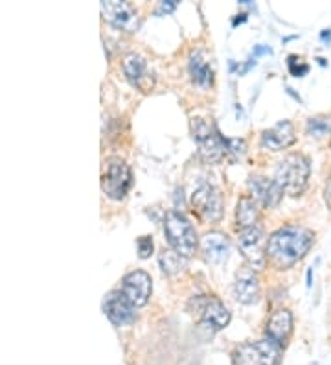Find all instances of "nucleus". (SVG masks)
Returning a JSON list of instances; mask_svg holds the SVG:
<instances>
[{"label": "nucleus", "mask_w": 331, "mask_h": 365, "mask_svg": "<svg viewBox=\"0 0 331 365\" xmlns=\"http://www.w3.org/2000/svg\"><path fill=\"white\" fill-rule=\"evenodd\" d=\"M195 310L199 312V323L210 332H219L230 323V312L216 297L195 299Z\"/></svg>", "instance_id": "1a4fd4ad"}, {"label": "nucleus", "mask_w": 331, "mask_h": 365, "mask_svg": "<svg viewBox=\"0 0 331 365\" xmlns=\"http://www.w3.org/2000/svg\"><path fill=\"white\" fill-rule=\"evenodd\" d=\"M164 232H166V238H168L173 251L182 255L184 259H190L197 250V232H195L190 220L182 216L181 212H177V210L166 212Z\"/></svg>", "instance_id": "7ed1b4c3"}, {"label": "nucleus", "mask_w": 331, "mask_h": 365, "mask_svg": "<svg viewBox=\"0 0 331 365\" xmlns=\"http://www.w3.org/2000/svg\"><path fill=\"white\" fill-rule=\"evenodd\" d=\"M318 122H320L318 118H311V120H309V131H313L315 135H320L326 131V124L320 125Z\"/></svg>", "instance_id": "393cba45"}, {"label": "nucleus", "mask_w": 331, "mask_h": 365, "mask_svg": "<svg viewBox=\"0 0 331 365\" xmlns=\"http://www.w3.org/2000/svg\"><path fill=\"white\" fill-rule=\"evenodd\" d=\"M228 153H234L236 157H241L245 153V140H226Z\"/></svg>", "instance_id": "b1692460"}, {"label": "nucleus", "mask_w": 331, "mask_h": 365, "mask_svg": "<svg viewBox=\"0 0 331 365\" xmlns=\"http://www.w3.org/2000/svg\"><path fill=\"white\" fill-rule=\"evenodd\" d=\"M309 175H311V165L308 157L302 153H289L280 160L278 168L274 172V181L278 182L287 196H300L308 187Z\"/></svg>", "instance_id": "f03ea898"}, {"label": "nucleus", "mask_w": 331, "mask_h": 365, "mask_svg": "<svg viewBox=\"0 0 331 365\" xmlns=\"http://www.w3.org/2000/svg\"><path fill=\"white\" fill-rule=\"evenodd\" d=\"M102 14L105 21H109L112 26L120 28V30L132 31L138 26L137 9L127 2H120V0L102 2Z\"/></svg>", "instance_id": "f8f14e48"}, {"label": "nucleus", "mask_w": 331, "mask_h": 365, "mask_svg": "<svg viewBox=\"0 0 331 365\" xmlns=\"http://www.w3.org/2000/svg\"><path fill=\"white\" fill-rule=\"evenodd\" d=\"M191 205L204 222L216 223L223 218V196L210 182H203L195 188L194 196H191Z\"/></svg>", "instance_id": "423d86ee"}, {"label": "nucleus", "mask_w": 331, "mask_h": 365, "mask_svg": "<svg viewBox=\"0 0 331 365\" xmlns=\"http://www.w3.org/2000/svg\"><path fill=\"white\" fill-rule=\"evenodd\" d=\"M159 264L166 275H177L186 267V259L173 250H164L159 255Z\"/></svg>", "instance_id": "412c9836"}, {"label": "nucleus", "mask_w": 331, "mask_h": 365, "mask_svg": "<svg viewBox=\"0 0 331 365\" xmlns=\"http://www.w3.org/2000/svg\"><path fill=\"white\" fill-rule=\"evenodd\" d=\"M322 39H331V34H330V30H324V34H322Z\"/></svg>", "instance_id": "cd10ccee"}, {"label": "nucleus", "mask_w": 331, "mask_h": 365, "mask_svg": "<svg viewBox=\"0 0 331 365\" xmlns=\"http://www.w3.org/2000/svg\"><path fill=\"white\" fill-rule=\"evenodd\" d=\"M190 74L194 78L195 83L208 85L214 80V71L210 67V63L203 58L201 52H194L190 58Z\"/></svg>", "instance_id": "aec40b11"}, {"label": "nucleus", "mask_w": 331, "mask_h": 365, "mask_svg": "<svg viewBox=\"0 0 331 365\" xmlns=\"http://www.w3.org/2000/svg\"><path fill=\"white\" fill-rule=\"evenodd\" d=\"M324 200H326V205H327V209L331 210V174H330V179H327L326 192H324Z\"/></svg>", "instance_id": "bb28decb"}, {"label": "nucleus", "mask_w": 331, "mask_h": 365, "mask_svg": "<svg viewBox=\"0 0 331 365\" xmlns=\"http://www.w3.org/2000/svg\"><path fill=\"white\" fill-rule=\"evenodd\" d=\"M120 292L127 297L129 303L135 308H140L147 304L153 292V284H151V277L146 272H131L122 279V288Z\"/></svg>", "instance_id": "9d476101"}, {"label": "nucleus", "mask_w": 331, "mask_h": 365, "mask_svg": "<svg viewBox=\"0 0 331 365\" xmlns=\"http://www.w3.org/2000/svg\"><path fill=\"white\" fill-rule=\"evenodd\" d=\"M238 245L243 259L247 260L251 269H254V272L263 269L265 262H267V240H265L263 229L256 225V227L239 231Z\"/></svg>", "instance_id": "39448f33"}, {"label": "nucleus", "mask_w": 331, "mask_h": 365, "mask_svg": "<svg viewBox=\"0 0 331 365\" xmlns=\"http://www.w3.org/2000/svg\"><path fill=\"white\" fill-rule=\"evenodd\" d=\"M248 190H251V197L263 207H276L283 196V190L274 179L263 178V175H252L248 179Z\"/></svg>", "instance_id": "ddd939ff"}, {"label": "nucleus", "mask_w": 331, "mask_h": 365, "mask_svg": "<svg viewBox=\"0 0 331 365\" xmlns=\"http://www.w3.org/2000/svg\"><path fill=\"white\" fill-rule=\"evenodd\" d=\"M293 332V314L287 308H280L267 321V338L276 341L278 345H285Z\"/></svg>", "instance_id": "dca6fc26"}, {"label": "nucleus", "mask_w": 331, "mask_h": 365, "mask_svg": "<svg viewBox=\"0 0 331 365\" xmlns=\"http://www.w3.org/2000/svg\"><path fill=\"white\" fill-rule=\"evenodd\" d=\"M201 245H203V253L208 262L223 264L228 259L230 242L223 232H206L201 240Z\"/></svg>", "instance_id": "f3484780"}, {"label": "nucleus", "mask_w": 331, "mask_h": 365, "mask_svg": "<svg viewBox=\"0 0 331 365\" xmlns=\"http://www.w3.org/2000/svg\"><path fill=\"white\" fill-rule=\"evenodd\" d=\"M295 143V125L289 120L278 122L270 130H265L263 135H261V146L270 150V152H282V150L293 146Z\"/></svg>", "instance_id": "2eb2a0df"}, {"label": "nucleus", "mask_w": 331, "mask_h": 365, "mask_svg": "<svg viewBox=\"0 0 331 365\" xmlns=\"http://www.w3.org/2000/svg\"><path fill=\"white\" fill-rule=\"evenodd\" d=\"M177 8L175 0H168V2H160L159 14H172L173 9Z\"/></svg>", "instance_id": "a878e982"}, {"label": "nucleus", "mask_w": 331, "mask_h": 365, "mask_svg": "<svg viewBox=\"0 0 331 365\" xmlns=\"http://www.w3.org/2000/svg\"><path fill=\"white\" fill-rule=\"evenodd\" d=\"M122 67H124L127 80L131 81L137 89H140L142 93H149V91L153 89V85H154L153 72L149 71L146 59L142 58L140 53L137 52L127 53V56L124 58V61H122Z\"/></svg>", "instance_id": "9b49d317"}, {"label": "nucleus", "mask_w": 331, "mask_h": 365, "mask_svg": "<svg viewBox=\"0 0 331 365\" xmlns=\"http://www.w3.org/2000/svg\"><path fill=\"white\" fill-rule=\"evenodd\" d=\"M313 244V231L302 225H283L267 240V259L278 269H287L304 259Z\"/></svg>", "instance_id": "f257e3e1"}, {"label": "nucleus", "mask_w": 331, "mask_h": 365, "mask_svg": "<svg viewBox=\"0 0 331 365\" xmlns=\"http://www.w3.org/2000/svg\"><path fill=\"white\" fill-rule=\"evenodd\" d=\"M236 299L243 304H254L260 299V281H258L254 269H243L238 272L234 284Z\"/></svg>", "instance_id": "a211bd4d"}, {"label": "nucleus", "mask_w": 331, "mask_h": 365, "mask_svg": "<svg viewBox=\"0 0 331 365\" xmlns=\"http://www.w3.org/2000/svg\"><path fill=\"white\" fill-rule=\"evenodd\" d=\"M287 67H289V72H291L293 76H296V78H302L304 74H308V71H309L308 65H305L300 58H296V56H289Z\"/></svg>", "instance_id": "4be33fe9"}, {"label": "nucleus", "mask_w": 331, "mask_h": 365, "mask_svg": "<svg viewBox=\"0 0 331 365\" xmlns=\"http://www.w3.org/2000/svg\"><path fill=\"white\" fill-rule=\"evenodd\" d=\"M137 245H138V257L140 259H147V257H151V253H153V238L151 236H140L137 240Z\"/></svg>", "instance_id": "5701e85b"}, {"label": "nucleus", "mask_w": 331, "mask_h": 365, "mask_svg": "<svg viewBox=\"0 0 331 365\" xmlns=\"http://www.w3.org/2000/svg\"><path fill=\"white\" fill-rule=\"evenodd\" d=\"M103 312L109 317L115 325L122 327L127 325L135 319V307L127 301L122 292H110L105 295V301H103Z\"/></svg>", "instance_id": "4468645a"}, {"label": "nucleus", "mask_w": 331, "mask_h": 365, "mask_svg": "<svg viewBox=\"0 0 331 365\" xmlns=\"http://www.w3.org/2000/svg\"><path fill=\"white\" fill-rule=\"evenodd\" d=\"M194 137L199 143V155L206 163H217L228 153L226 140L219 137L217 131H214L206 122L195 120L194 124Z\"/></svg>", "instance_id": "6e6552de"}, {"label": "nucleus", "mask_w": 331, "mask_h": 365, "mask_svg": "<svg viewBox=\"0 0 331 365\" xmlns=\"http://www.w3.org/2000/svg\"><path fill=\"white\" fill-rule=\"evenodd\" d=\"M132 175L129 166L122 159H110L102 178V188L105 196L112 200H124L131 188Z\"/></svg>", "instance_id": "0eeeda50"}, {"label": "nucleus", "mask_w": 331, "mask_h": 365, "mask_svg": "<svg viewBox=\"0 0 331 365\" xmlns=\"http://www.w3.org/2000/svg\"><path fill=\"white\" fill-rule=\"evenodd\" d=\"M282 360V345L270 338L239 345L234 351V365H278Z\"/></svg>", "instance_id": "20e7f679"}, {"label": "nucleus", "mask_w": 331, "mask_h": 365, "mask_svg": "<svg viewBox=\"0 0 331 365\" xmlns=\"http://www.w3.org/2000/svg\"><path fill=\"white\" fill-rule=\"evenodd\" d=\"M258 220H260V203L251 196L241 197L238 203V210H236V223H238L239 231L256 227Z\"/></svg>", "instance_id": "6ab92c4d"}]
</instances>
